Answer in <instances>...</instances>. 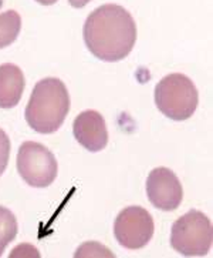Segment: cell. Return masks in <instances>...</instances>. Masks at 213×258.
Segmentation results:
<instances>
[{
    "label": "cell",
    "instance_id": "1",
    "mask_svg": "<svg viewBox=\"0 0 213 258\" xmlns=\"http://www.w3.org/2000/svg\"><path fill=\"white\" fill-rule=\"evenodd\" d=\"M82 36L87 49L99 60L120 61L134 49L137 25L128 10L118 5H104L87 17Z\"/></svg>",
    "mask_w": 213,
    "mask_h": 258
},
{
    "label": "cell",
    "instance_id": "2",
    "mask_svg": "<svg viewBox=\"0 0 213 258\" xmlns=\"http://www.w3.org/2000/svg\"><path fill=\"white\" fill-rule=\"evenodd\" d=\"M70 110V96L60 79L47 77L34 86L26 107L27 124L34 132L51 134L63 125Z\"/></svg>",
    "mask_w": 213,
    "mask_h": 258
},
{
    "label": "cell",
    "instance_id": "3",
    "mask_svg": "<svg viewBox=\"0 0 213 258\" xmlns=\"http://www.w3.org/2000/svg\"><path fill=\"white\" fill-rule=\"evenodd\" d=\"M199 94L193 82L180 73L164 77L155 87V104L171 120L183 121L193 116Z\"/></svg>",
    "mask_w": 213,
    "mask_h": 258
},
{
    "label": "cell",
    "instance_id": "4",
    "mask_svg": "<svg viewBox=\"0 0 213 258\" xmlns=\"http://www.w3.org/2000/svg\"><path fill=\"white\" fill-rule=\"evenodd\" d=\"M212 223L199 210L178 218L171 230V245L185 257H202L212 248Z\"/></svg>",
    "mask_w": 213,
    "mask_h": 258
},
{
    "label": "cell",
    "instance_id": "5",
    "mask_svg": "<svg viewBox=\"0 0 213 258\" xmlns=\"http://www.w3.org/2000/svg\"><path fill=\"white\" fill-rule=\"evenodd\" d=\"M17 171L29 185L44 188L57 177V160L46 146L26 142L17 153Z\"/></svg>",
    "mask_w": 213,
    "mask_h": 258
},
{
    "label": "cell",
    "instance_id": "6",
    "mask_svg": "<svg viewBox=\"0 0 213 258\" xmlns=\"http://www.w3.org/2000/svg\"><path fill=\"white\" fill-rule=\"evenodd\" d=\"M154 220L145 208L138 206L124 208L114 223L117 241L128 250H140L154 235Z\"/></svg>",
    "mask_w": 213,
    "mask_h": 258
},
{
    "label": "cell",
    "instance_id": "7",
    "mask_svg": "<svg viewBox=\"0 0 213 258\" xmlns=\"http://www.w3.org/2000/svg\"><path fill=\"white\" fill-rule=\"evenodd\" d=\"M147 194L151 204L162 211H173L183 200L179 178L166 167L154 168L147 180Z\"/></svg>",
    "mask_w": 213,
    "mask_h": 258
},
{
    "label": "cell",
    "instance_id": "8",
    "mask_svg": "<svg viewBox=\"0 0 213 258\" xmlns=\"http://www.w3.org/2000/svg\"><path fill=\"white\" fill-rule=\"evenodd\" d=\"M73 133L75 140L91 153H97L105 149L108 143L105 120L95 110H85L75 117Z\"/></svg>",
    "mask_w": 213,
    "mask_h": 258
},
{
    "label": "cell",
    "instance_id": "9",
    "mask_svg": "<svg viewBox=\"0 0 213 258\" xmlns=\"http://www.w3.org/2000/svg\"><path fill=\"white\" fill-rule=\"evenodd\" d=\"M23 72L12 63L0 66V108L16 107L25 90Z\"/></svg>",
    "mask_w": 213,
    "mask_h": 258
},
{
    "label": "cell",
    "instance_id": "10",
    "mask_svg": "<svg viewBox=\"0 0 213 258\" xmlns=\"http://www.w3.org/2000/svg\"><path fill=\"white\" fill-rule=\"evenodd\" d=\"M22 29V19L15 10L0 13V49L10 46L17 39Z\"/></svg>",
    "mask_w": 213,
    "mask_h": 258
},
{
    "label": "cell",
    "instance_id": "11",
    "mask_svg": "<svg viewBox=\"0 0 213 258\" xmlns=\"http://www.w3.org/2000/svg\"><path fill=\"white\" fill-rule=\"evenodd\" d=\"M17 220L9 208L0 206V257L6 247L16 238Z\"/></svg>",
    "mask_w": 213,
    "mask_h": 258
},
{
    "label": "cell",
    "instance_id": "12",
    "mask_svg": "<svg viewBox=\"0 0 213 258\" xmlns=\"http://www.w3.org/2000/svg\"><path fill=\"white\" fill-rule=\"evenodd\" d=\"M75 257H113L111 251L102 247L98 242H85L81 245L77 252Z\"/></svg>",
    "mask_w": 213,
    "mask_h": 258
},
{
    "label": "cell",
    "instance_id": "13",
    "mask_svg": "<svg viewBox=\"0 0 213 258\" xmlns=\"http://www.w3.org/2000/svg\"><path fill=\"white\" fill-rule=\"evenodd\" d=\"M10 157V140L8 134L0 128V175L5 173Z\"/></svg>",
    "mask_w": 213,
    "mask_h": 258
},
{
    "label": "cell",
    "instance_id": "14",
    "mask_svg": "<svg viewBox=\"0 0 213 258\" xmlns=\"http://www.w3.org/2000/svg\"><path fill=\"white\" fill-rule=\"evenodd\" d=\"M91 0H68V3L75 9H81L84 6H87L88 3H90Z\"/></svg>",
    "mask_w": 213,
    "mask_h": 258
},
{
    "label": "cell",
    "instance_id": "15",
    "mask_svg": "<svg viewBox=\"0 0 213 258\" xmlns=\"http://www.w3.org/2000/svg\"><path fill=\"white\" fill-rule=\"evenodd\" d=\"M37 3H40L43 6H51V5H54V3H57L58 0H36Z\"/></svg>",
    "mask_w": 213,
    "mask_h": 258
}]
</instances>
